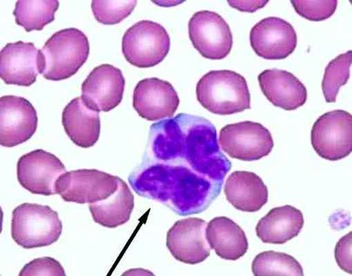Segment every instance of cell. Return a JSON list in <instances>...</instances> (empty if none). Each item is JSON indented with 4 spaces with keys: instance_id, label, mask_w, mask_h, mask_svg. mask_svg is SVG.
I'll return each instance as SVG.
<instances>
[{
    "instance_id": "6da1fadb",
    "label": "cell",
    "mask_w": 352,
    "mask_h": 276,
    "mask_svg": "<svg viewBox=\"0 0 352 276\" xmlns=\"http://www.w3.org/2000/svg\"><path fill=\"white\" fill-rule=\"evenodd\" d=\"M148 143L153 161L184 157L227 173L232 169V163L220 150L215 126L199 116L179 113L153 124Z\"/></svg>"
},
{
    "instance_id": "7a4b0ae2",
    "label": "cell",
    "mask_w": 352,
    "mask_h": 276,
    "mask_svg": "<svg viewBox=\"0 0 352 276\" xmlns=\"http://www.w3.org/2000/svg\"><path fill=\"white\" fill-rule=\"evenodd\" d=\"M199 103L212 113L229 115L251 108V96L245 78L236 72L212 71L199 81Z\"/></svg>"
},
{
    "instance_id": "3957f363",
    "label": "cell",
    "mask_w": 352,
    "mask_h": 276,
    "mask_svg": "<svg viewBox=\"0 0 352 276\" xmlns=\"http://www.w3.org/2000/svg\"><path fill=\"white\" fill-rule=\"evenodd\" d=\"M42 54L41 74L49 80L68 79L79 71L90 54L87 36L69 28L54 34L45 43Z\"/></svg>"
},
{
    "instance_id": "277c9868",
    "label": "cell",
    "mask_w": 352,
    "mask_h": 276,
    "mask_svg": "<svg viewBox=\"0 0 352 276\" xmlns=\"http://www.w3.org/2000/svg\"><path fill=\"white\" fill-rule=\"evenodd\" d=\"M62 232L59 215L49 206L24 203L13 211L12 236L25 249L50 246L58 240Z\"/></svg>"
},
{
    "instance_id": "5b68a950",
    "label": "cell",
    "mask_w": 352,
    "mask_h": 276,
    "mask_svg": "<svg viewBox=\"0 0 352 276\" xmlns=\"http://www.w3.org/2000/svg\"><path fill=\"white\" fill-rule=\"evenodd\" d=\"M169 36L160 25L142 21L130 27L122 38V54L126 61L138 68L160 64L168 55Z\"/></svg>"
},
{
    "instance_id": "8992f818",
    "label": "cell",
    "mask_w": 352,
    "mask_h": 276,
    "mask_svg": "<svg viewBox=\"0 0 352 276\" xmlns=\"http://www.w3.org/2000/svg\"><path fill=\"white\" fill-rule=\"evenodd\" d=\"M311 145L323 159L337 161L352 150V116L343 110H334L321 115L311 132Z\"/></svg>"
},
{
    "instance_id": "52a82bcc",
    "label": "cell",
    "mask_w": 352,
    "mask_h": 276,
    "mask_svg": "<svg viewBox=\"0 0 352 276\" xmlns=\"http://www.w3.org/2000/svg\"><path fill=\"white\" fill-rule=\"evenodd\" d=\"M219 143L231 158L248 162L267 157L274 146L270 131L251 121L225 126L220 132Z\"/></svg>"
},
{
    "instance_id": "ba28073f",
    "label": "cell",
    "mask_w": 352,
    "mask_h": 276,
    "mask_svg": "<svg viewBox=\"0 0 352 276\" xmlns=\"http://www.w3.org/2000/svg\"><path fill=\"white\" fill-rule=\"evenodd\" d=\"M119 179L97 170H79L62 175L56 183V192L66 202L90 205L113 194Z\"/></svg>"
},
{
    "instance_id": "9c48e42d",
    "label": "cell",
    "mask_w": 352,
    "mask_h": 276,
    "mask_svg": "<svg viewBox=\"0 0 352 276\" xmlns=\"http://www.w3.org/2000/svg\"><path fill=\"white\" fill-rule=\"evenodd\" d=\"M189 35L195 48L210 60L226 58L233 47V36L229 25L219 14L201 11L189 23Z\"/></svg>"
},
{
    "instance_id": "30bf717a",
    "label": "cell",
    "mask_w": 352,
    "mask_h": 276,
    "mask_svg": "<svg viewBox=\"0 0 352 276\" xmlns=\"http://www.w3.org/2000/svg\"><path fill=\"white\" fill-rule=\"evenodd\" d=\"M38 124L36 108L27 99L6 95L0 100V143L14 148L26 143L35 134Z\"/></svg>"
},
{
    "instance_id": "8fae6325",
    "label": "cell",
    "mask_w": 352,
    "mask_h": 276,
    "mask_svg": "<svg viewBox=\"0 0 352 276\" xmlns=\"http://www.w3.org/2000/svg\"><path fill=\"white\" fill-rule=\"evenodd\" d=\"M67 172L61 161L55 155L37 150L22 157L17 165L18 180L21 186L34 194H57L56 183Z\"/></svg>"
},
{
    "instance_id": "7c38bea8",
    "label": "cell",
    "mask_w": 352,
    "mask_h": 276,
    "mask_svg": "<svg viewBox=\"0 0 352 276\" xmlns=\"http://www.w3.org/2000/svg\"><path fill=\"white\" fill-rule=\"evenodd\" d=\"M207 222L199 218L176 222L168 231L166 246L177 260L189 264L205 261L211 253L206 237Z\"/></svg>"
},
{
    "instance_id": "4fadbf2b",
    "label": "cell",
    "mask_w": 352,
    "mask_h": 276,
    "mask_svg": "<svg viewBox=\"0 0 352 276\" xmlns=\"http://www.w3.org/2000/svg\"><path fill=\"white\" fill-rule=\"evenodd\" d=\"M250 44L260 57L270 60L287 58L296 48L297 35L287 21L276 17L265 19L251 30Z\"/></svg>"
},
{
    "instance_id": "5bb4252c",
    "label": "cell",
    "mask_w": 352,
    "mask_h": 276,
    "mask_svg": "<svg viewBox=\"0 0 352 276\" xmlns=\"http://www.w3.org/2000/svg\"><path fill=\"white\" fill-rule=\"evenodd\" d=\"M125 79L120 69L104 64L96 67L82 85V97L90 108L109 112L122 102Z\"/></svg>"
},
{
    "instance_id": "9a60e30c",
    "label": "cell",
    "mask_w": 352,
    "mask_h": 276,
    "mask_svg": "<svg viewBox=\"0 0 352 276\" xmlns=\"http://www.w3.org/2000/svg\"><path fill=\"white\" fill-rule=\"evenodd\" d=\"M41 69V50L34 43H9L0 54V76L7 84L30 87Z\"/></svg>"
},
{
    "instance_id": "2e32d148",
    "label": "cell",
    "mask_w": 352,
    "mask_h": 276,
    "mask_svg": "<svg viewBox=\"0 0 352 276\" xmlns=\"http://www.w3.org/2000/svg\"><path fill=\"white\" fill-rule=\"evenodd\" d=\"M179 104V97L173 86L156 78L140 80L133 91L134 109L148 121L172 117Z\"/></svg>"
},
{
    "instance_id": "e0dca14e",
    "label": "cell",
    "mask_w": 352,
    "mask_h": 276,
    "mask_svg": "<svg viewBox=\"0 0 352 276\" xmlns=\"http://www.w3.org/2000/svg\"><path fill=\"white\" fill-rule=\"evenodd\" d=\"M258 79L263 94L275 106L294 111L302 106L307 101L306 87L288 71L267 69Z\"/></svg>"
},
{
    "instance_id": "ac0fdd59",
    "label": "cell",
    "mask_w": 352,
    "mask_h": 276,
    "mask_svg": "<svg viewBox=\"0 0 352 276\" xmlns=\"http://www.w3.org/2000/svg\"><path fill=\"white\" fill-rule=\"evenodd\" d=\"M63 125L71 141L87 149L98 142L101 129L99 112L88 106L82 97L72 100L63 112Z\"/></svg>"
},
{
    "instance_id": "d6986e66",
    "label": "cell",
    "mask_w": 352,
    "mask_h": 276,
    "mask_svg": "<svg viewBox=\"0 0 352 276\" xmlns=\"http://www.w3.org/2000/svg\"><path fill=\"white\" fill-rule=\"evenodd\" d=\"M228 200L236 209L256 212L267 203L269 192L263 180L256 174L245 171L232 173L225 187Z\"/></svg>"
},
{
    "instance_id": "ffe728a7",
    "label": "cell",
    "mask_w": 352,
    "mask_h": 276,
    "mask_svg": "<svg viewBox=\"0 0 352 276\" xmlns=\"http://www.w3.org/2000/svg\"><path fill=\"white\" fill-rule=\"evenodd\" d=\"M304 225L302 213L285 205L270 210L258 222L256 232L265 243L283 244L298 236Z\"/></svg>"
},
{
    "instance_id": "44dd1931",
    "label": "cell",
    "mask_w": 352,
    "mask_h": 276,
    "mask_svg": "<svg viewBox=\"0 0 352 276\" xmlns=\"http://www.w3.org/2000/svg\"><path fill=\"white\" fill-rule=\"evenodd\" d=\"M206 237L211 249L227 260H237L248 251L249 243L245 231L228 217L212 219L207 226Z\"/></svg>"
},
{
    "instance_id": "7402d4cb",
    "label": "cell",
    "mask_w": 352,
    "mask_h": 276,
    "mask_svg": "<svg viewBox=\"0 0 352 276\" xmlns=\"http://www.w3.org/2000/svg\"><path fill=\"white\" fill-rule=\"evenodd\" d=\"M134 208V196L126 183L119 179L117 190L107 199L89 205L94 220L107 228L126 223Z\"/></svg>"
},
{
    "instance_id": "603a6c76",
    "label": "cell",
    "mask_w": 352,
    "mask_h": 276,
    "mask_svg": "<svg viewBox=\"0 0 352 276\" xmlns=\"http://www.w3.org/2000/svg\"><path fill=\"white\" fill-rule=\"evenodd\" d=\"M60 3L54 0L18 1L13 14L16 24L24 27L27 32L42 31L54 21Z\"/></svg>"
},
{
    "instance_id": "cb8c5ba5",
    "label": "cell",
    "mask_w": 352,
    "mask_h": 276,
    "mask_svg": "<svg viewBox=\"0 0 352 276\" xmlns=\"http://www.w3.org/2000/svg\"><path fill=\"white\" fill-rule=\"evenodd\" d=\"M254 275H304L300 264L294 257L274 251L258 254L252 266Z\"/></svg>"
},
{
    "instance_id": "d4e9b609",
    "label": "cell",
    "mask_w": 352,
    "mask_h": 276,
    "mask_svg": "<svg viewBox=\"0 0 352 276\" xmlns=\"http://www.w3.org/2000/svg\"><path fill=\"white\" fill-rule=\"evenodd\" d=\"M351 65V51H349L331 60L326 67L322 89L327 103L336 102L340 88L349 79Z\"/></svg>"
},
{
    "instance_id": "484cf974",
    "label": "cell",
    "mask_w": 352,
    "mask_h": 276,
    "mask_svg": "<svg viewBox=\"0 0 352 276\" xmlns=\"http://www.w3.org/2000/svg\"><path fill=\"white\" fill-rule=\"evenodd\" d=\"M137 1H93L91 9L96 21L105 25L119 24L133 12Z\"/></svg>"
},
{
    "instance_id": "4316f807",
    "label": "cell",
    "mask_w": 352,
    "mask_h": 276,
    "mask_svg": "<svg viewBox=\"0 0 352 276\" xmlns=\"http://www.w3.org/2000/svg\"><path fill=\"white\" fill-rule=\"evenodd\" d=\"M296 13L301 17L314 22L329 19L335 13L338 2L331 1H291Z\"/></svg>"
},
{
    "instance_id": "83f0119b",
    "label": "cell",
    "mask_w": 352,
    "mask_h": 276,
    "mask_svg": "<svg viewBox=\"0 0 352 276\" xmlns=\"http://www.w3.org/2000/svg\"><path fill=\"white\" fill-rule=\"evenodd\" d=\"M29 275H66L61 264L50 257H40L27 264L20 276Z\"/></svg>"
},
{
    "instance_id": "f1b7e54d",
    "label": "cell",
    "mask_w": 352,
    "mask_h": 276,
    "mask_svg": "<svg viewBox=\"0 0 352 276\" xmlns=\"http://www.w3.org/2000/svg\"><path fill=\"white\" fill-rule=\"evenodd\" d=\"M351 235V231H350L340 238L335 248V258L338 265L349 274L352 273Z\"/></svg>"
},
{
    "instance_id": "f546056e",
    "label": "cell",
    "mask_w": 352,
    "mask_h": 276,
    "mask_svg": "<svg viewBox=\"0 0 352 276\" xmlns=\"http://www.w3.org/2000/svg\"><path fill=\"white\" fill-rule=\"evenodd\" d=\"M269 2L267 1H229L230 5L243 12L253 13L263 8Z\"/></svg>"
}]
</instances>
